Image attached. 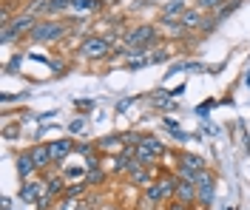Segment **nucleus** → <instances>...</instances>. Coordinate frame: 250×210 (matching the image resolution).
I'll return each instance as SVG.
<instances>
[{
	"instance_id": "obj_1",
	"label": "nucleus",
	"mask_w": 250,
	"mask_h": 210,
	"mask_svg": "<svg viewBox=\"0 0 250 210\" xmlns=\"http://www.w3.org/2000/svg\"><path fill=\"white\" fill-rule=\"evenodd\" d=\"M159 40V29L154 23H140L125 34V54H145Z\"/></svg>"
},
{
	"instance_id": "obj_2",
	"label": "nucleus",
	"mask_w": 250,
	"mask_h": 210,
	"mask_svg": "<svg viewBox=\"0 0 250 210\" xmlns=\"http://www.w3.org/2000/svg\"><path fill=\"white\" fill-rule=\"evenodd\" d=\"M68 34V26L60 23V20H48V17H40L37 20V26L31 29L29 40L31 43H54V40H60Z\"/></svg>"
},
{
	"instance_id": "obj_3",
	"label": "nucleus",
	"mask_w": 250,
	"mask_h": 210,
	"mask_svg": "<svg viewBox=\"0 0 250 210\" xmlns=\"http://www.w3.org/2000/svg\"><path fill=\"white\" fill-rule=\"evenodd\" d=\"M108 54H111L108 37H103V34H88V37H83V43H80V57H83V60H103V57H108Z\"/></svg>"
},
{
	"instance_id": "obj_4",
	"label": "nucleus",
	"mask_w": 250,
	"mask_h": 210,
	"mask_svg": "<svg viewBox=\"0 0 250 210\" xmlns=\"http://www.w3.org/2000/svg\"><path fill=\"white\" fill-rule=\"evenodd\" d=\"M134 153H137L140 165H154V162L165 153V145H162V139H156V136H142V142L134 148Z\"/></svg>"
},
{
	"instance_id": "obj_5",
	"label": "nucleus",
	"mask_w": 250,
	"mask_h": 210,
	"mask_svg": "<svg viewBox=\"0 0 250 210\" xmlns=\"http://www.w3.org/2000/svg\"><path fill=\"white\" fill-rule=\"evenodd\" d=\"M213 193H216V173L205 168V171H199V176H196V199H199V205L208 208L213 202Z\"/></svg>"
},
{
	"instance_id": "obj_6",
	"label": "nucleus",
	"mask_w": 250,
	"mask_h": 210,
	"mask_svg": "<svg viewBox=\"0 0 250 210\" xmlns=\"http://www.w3.org/2000/svg\"><path fill=\"white\" fill-rule=\"evenodd\" d=\"M37 20H40V17H34L31 12H17V15L12 17V23H9V26H3V29H9L17 40H23V37H29V34H31V29L37 26Z\"/></svg>"
},
{
	"instance_id": "obj_7",
	"label": "nucleus",
	"mask_w": 250,
	"mask_h": 210,
	"mask_svg": "<svg viewBox=\"0 0 250 210\" xmlns=\"http://www.w3.org/2000/svg\"><path fill=\"white\" fill-rule=\"evenodd\" d=\"M208 12H202L199 6H188L185 9V15L179 17V23L185 26L188 32H205V23H208Z\"/></svg>"
},
{
	"instance_id": "obj_8",
	"label": "nucleus",
	"mask_w": 250,
	"mask_h": 210,
	"mask_svg": "<svg viewBox=\"0 0 250 210\" xmlns=\"http://www.w3.org/2000/svg\"><path fill=\"white\" fill-rule=\"evenodd\" d=\"M43 193H46V176L43 179H26L23 188H20V202H26V205H37Z\"/></svg>"
},
{
	"instance_id": "obj_9",
	"label": "nucleus",
	"mask_w": 250,
	"mask_h": 210,
	"mask_svg": "<svg viewBox=\"0 0 250 210\" xmlns=\"http://www.w3.org/2000/svg\"><path fill=\"white\" fill-rule=\"evenodd\" d=\"M29 156H31L34 168H37L40 173H48V171H51V165H54V159H51V151H48V145H43V142L31 145L29 148Z\"/></svg>"
},
{
	"instance_id": "obj_10",
	"label": "nucleus",
	"mask_w": 250,
	"mask_h": 210,
	"mask_svg": "<svg viewBox=\"0 0 250 210\" xmlns=\"http://www.w3.org/2000/svg\"><path fill=\"white\" fill-rule=\"evenodd\" d=\"M48 151H51L54 165L60 168L62 162H65V156H71V153L77 151V145H74V139H71V136H65V139H54V142H48Z\"/></svg>"
},
{
	"instance_id": "obj_11",
	"label": "nucleus",
	"mask_w": 250,
	"mask_h": 210,
	"mask_svg": "<svg viewBox=\"0 0 250 210\" xmlns=\"http://www.w3.org/2000/svg\"><path fill=\"white\" fill-rule=\"evenodd\" d=\"M165 202V196L159 191V185L151 182L148 188H142V199H140V210H156V205H162Z\"/></svg>"
},
{
	"instance_id": "obj_12",
	"label": "nucleus",
	"mask_w": 250,
	"mask_h": 210,
	"mask_svg": "<svg viewBox=\"0 0 250 210\" xmlns=\"http://www.w3.org/2000/svg\"><path fill=\"white\" fill-rule=\"evenodd\" d=\"M173 199H179V202H185V205H196L199 199H196V185L193 182H176V193H173Z\"/></svg>"
},
{
	"instance_id": "obj_13",
	"label": "nucleus",
	"mask_w": 250,
	"mask_h": 210,
	"mask_svg": "<svg viewBox=\"0 0 250 210\" xmlns=\"http://www.w3.org/2000/svg\"><path fill=\"white\" fill-rule=\"evenodd\" d=\"M148 168H151V165H137L134 171H128V179H131V185H137V188H148V185L154 182Z\"/></svg>"
},
{
	"instance_id": "obj_14",
	"label": "nucleus",
	"mask_w": 250,
	"mask_h": 210,
	"mask_svg": "<svg viewBox=\"0 0 250 210\" xmlns=\"http://www.w3.org/2000/svg\"><path fill=\"white\" fill-rule=\"evenodd\" d=\"M43 176H46V193L60 199L62 191H65V176H62L60 171H57V173H43Z\"/></svg>"
},
{
	"instance_id": "obj_15",
	"label": "nucleus",
	"mask_w": 250,
	"mask_h": 210,
	"mask_svg": "<svg viewBox=\"0 0 250 210\" xmlns=\"http://www.w3.org/2000/svg\"><path fill=\"white\" fill-rule=\"evenodd\" d=\"M239 6H242V0H225V3H222V6H219L216 12H213V15H210V20H213V23H222V20H228V17L233 15L236 9H239Z\"/></svg>"
},
{
	"instance_id": "obj_16",
	"label": "nucleus",
	"mask_w": 250,
	"mask_h": 210,
	"mask_svg": "<svg viewBox=\"0 0 250 210\" xmlns=\"http://www.w3.org/2000/svg\"><path fill=\"white\" fill-rule=\"evenodd\" d=\"M179 165L188 168V171H196V173L208 168V162H205L202 156H196V153H182V156H179Z\"/></svg>"
},
{
	"instance_id": "obj_17",
	"label": "nucleus",
	"mask_w": 250,
	"mask_h": 210,
	"mask_svg": "<svg viewBox=\"0 0 250 210\" xmlns=\"http://www.w3.org/2000/svg\"><path fill=\"white\" fill-rule=\"evenodd\" d=\"M17 173H20V179H29L31 173H37V168H34V162H31L29 151L17 156Z\"/></svg>"
},
{
	"instance_id": "obj_18",
	"label": "nucleus",
	"mask_w": 250,
	"mask_h": 210,
	"mask_svg": "<svg viewBox=\"0 0 250 210\" xmlns=\"http://www.w3.org/2000/svg\"><path fill=\"white\" fill-rule=\"evenodd\" d=\"M26 12H31V15H54V6H51V0H34Z\"/></svg>"
},
{
	"instance_id": "obj_19",
	"label": "nucleus",
	"mask_w": 250,
	"mask_h": 210,
	"mask_svg": "<svg viewBox=\"0 0 250 210\" xmlns=\"http://www.w3.org/2000/svg\"><path fill=\"white\" fill-rule=\"evenodd\" d=\"M123 145H125L123 134H114L111 139H100V142H97V148H105V151H120Z\"/></svg>"
},
{
	"instance_id": "obj_20",
	"label": "nucleus",
	"mask_w": 250,
	"mask_h": 210,
	"mask_svg": "<svg viewBox=\"0 0 250 210\" xmlns=\"http://www.w3.org/2000/svg\"><path fill=\"white\" fill-rule=\"evenodd\" d=\"M103 179H105V171L103 168H94L85 173V182H88V188H97V185H103Z\"/></svg>"
},
{
	"instance_id": "obj_21",
	"label": "nucleus",
	"mask_w": 250,
	"mask_h": 210,
	"mask_svg": "<svg viewBox=\"0 0 250 210\" xmlns=\"http://www.w3.org/2000/svg\"><path fill=\"white\" fill-rule=\"evenodd\" d=\"M222 3H225V0H196V6H199L202 12H208V15H213Z\"/></svg>"
},
{
	"instance_id": "obj_22",
	"label": "nucleus",
	"mask_w": 250,
	"mask_h": 210,
	"mask_svg": "<svg viewBox=\"0 0 250 210\" xmlns=\"http://www.w3.org/2000/svg\"><path fill=\"white\" fill-rule=\"evenodd\" d=\"M80 208V202H74L71 196H60L57 199V210H77Z\"/></svg>"
},
{
	"instance_id": "obj_23",
	"label": "nucleus",
	"mask_w": 250,
	"mask_h": 210,
	"mask_svg": "<svg viewBox=\"0 0 250 210\" xmlns=\"http://www.w3.org/2000/svg\"><path fill=\"white\" fill-rule=\"evenodd\" d=\"M51 6H54V15H60V12L74 6V0H51Z\"/></svg>"
},
{
	"instance_id": "obj_24",
	"label": "nucleus",
	"mask_w": 250,
	"mask_h": 210,
	"mask_svg": "<svg viewBox=\"0 0 250 210\" xmlns=\"http://www.w3.org/2000/svg\"><path fill=\"white\" fill-rule=\"evenodd\" d=\"M190 208H193V205H185V202H179V199H173V202H171V205H168L165 210H190Z\"/></svg>"
},
{
	"instance_id": "obj_25",
	"label": "nucleus",
	"mask_w": 250,
	"mask_h": 210,
	"mask_svg": "<svg viewBox=\"0 0 250 210\" xmlns=\"http://www.w3.org/2000/svg\"><path fill=\"white\" fill-rule=\"evenodd\" d=\"M71 131L77 134V131H83V119H77V122H71Z\"/></svg>"
},
{
	"instance_id": "obj_26",
	"label": "nucleus",
	"mask_w": 250,
	"mask_h": 210,
	"mask_svg": "<svg viewBox=\"0 0 250 210\" xmlns=\"http://www.w3.org/2000/svg\"><path fill=\"white\" fill-rule=\"evenodd\" d=\"M100 210H123V208H120V205H103Z\"/></svg>"
},
{
	"instance_id": "obj_27",
	"label": "nucleus",
	"mask_w": 250,
	"mask_h": 210,
	"mask_svg": "<svg viewBox=\"0 0 250 210\" xmlns=\"http://www.w3.org/2000/svg\"><path fill=\"white\" fill-rule=\"evenodd\" d=\"M205 210H208V208H205Z\"/></svg>"
}]
</instances>
